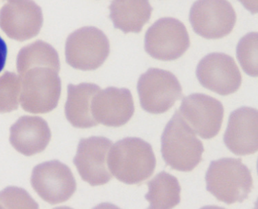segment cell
I'll list each match as a JSON object with an SVG mask.
<instances>
[{"instance_id":"obj_1","label":"cell","mask_w":258,"mask_h":209,"mask_svg":"<svg viewBox=\"0 0 258 209\" xmlns=\"http://www.w3.org/2000/svg\"><path fill=\"white\" fill-rule=\"evenodd\" d=\"M16 64L21 84L22 108L34 114L54 110L61 92L60 61L56 50L45 42H34L20 50Z\"/></svg>"},{"instance_id":"obj_2","label":"cell","mask_w":258,"mask_h":209,"mask_svg":"<svg viewBox=\"0 0 258 209\" xmlns=\"http://www.w3.org/2000/svg\"><path fill=\"white\" fill-rule=\"evenodd\" d=\"M108 166L120 182L138 185L152 176L156 159L149 143L138 137H126L111 147Z\"/></svg>"},{"instance_id":"obj_3","label":"cell","mask_w":258,"mask_h":209,"mask_svg":"<svg viewBox=\"0 0 258 209\" xmlns=\"http://www.w3.org/2000/svg\"><path fill=\"white\" fill-rule=\"evenodd\" d=\"M161 142L163 160L173 170L191 172L203 160V143L178 110L165 126Z\"/></svg>"},{"instance_id":"obj_4","label":"cell","mask_w":258,"mask_h":209,"mask_svg":"<svg viewBox=\"0 0 258 209\" xmlns=\"http://www.w3.org/2000/svg\"><path fill=\"white\" fill-rule=\"evenodd\" d=\"M205 179L208 192L227 204L243 202L253 188L251 171L241 159L213 161Z\"/></svg>"},{"instance_id":"obj_5","label":"cell","mask_w":258,"mask_h":209,"mask_svg":"<svg viewBox=\"0 0 258 209\" xmlns=\"http://www.w3.org/2000/svg\"><path fill=\"white\" fill-rule=\"evenodd\" d=\"M141 107L153 114L168 111L183 97L182 88L170 72L150 68L140 76L137 83Z\"/></svg>"},{"instance_id":"obj_6","label":"cell","mask_w":258,"mask_h":209,"mask_svg":"<svg viewBox=\"0 0 258 209\" xmlns=\"http://www.w3.org/2000/svg\"><path fill=\"white\" fill-rule=\"evenodd\" d=\"M106 35L95 27H84L71 34L66 44L67 63L75 69L92 71L98 69L110 54Z\"/></svg>"},{"instance_id":"obj_7","label":"cell","mask_w":258,"mask_h":209,"mask_svg":"<svg viewBox=\"0 0 258 209\" xmlns=\"http://www.w3.org/2000/svg\"><path fill=\"white\" fill-rule=\"evenodd\" d=\"M190 41L184 25L173 18L155 22L145 37V50L155 59L163 61L179 59L188 49Z\"/></svg>"},{"instance_id":"obj_8","label":"cell","mask_w":258,"mask_h":209,"mask_svg":"<svg viewBox=\"0 0 258 209\" xmlns=\"http://www.w3.org/2000/svg\"><path fill=\"white\" fill-rule=\"evenodd\" d=\"M189 19L200 37L219 39L231 33L237 15L227 0H197L191 6Z\"/></svg>"},{"instance_id":"obj_9","label":"cell","mask_w":258,"mask_h":209,"mask_svg":"<svg viewBox=\"0 0 258 209\" xmlns=\"http://www.w3.org/2000/svg\"><path fill=\"white\" fill-rule=\"evenodd\" d=\"M178 111L195 133L204 140L213 138L219 134L224 107L216 98L204 94H191L183 98Z\"/></svg>"},{"instance_id":"obj_10","label":"cell","mask_w":258,"mask_h":209,"mask_svg":"<svg viewBox=\"0 0 258 209\" xmlns=\"http://www.w3.org/2000/svg\"><path fill=\"white\" fill-rule=\"evenodd\" d=\"M31 184L40 198L51 204L66 202L76 190L72 171L57 160L36 166L32 171Z\"/></svg>"},{"instance_id":"obj_11","label":"cell","mask_w":258,"mask_h":209,"mask_svg":"<svg viewBox=\"0 0 258 209\" xmlns=\"http://www.w3.org/2000/svg\"><path fill=\"white\" fill-rule=\"evenodd\" d=\"M196 74L204 88L221 96L235 93L242 83L241 72L235 60L225 53L206 55L198 64Z\"/></svg>"},{"instance_id":"obj_12","label":"cell","mask_w":258,"mask_h":209,"mask_svg":"<svg viewBox=\"0 0 258 209\" xmlns=\"http://www.w3.org/2000/svg\"><path fill=\"white\" fill-rule=\"evenodd\" d=\"M112 142L104 136L82 138L79 143L74 159L79 174L92 186L110 182L112 175L109 170L108 157Z\"/></svg>"},{"instance_id":"obj_13","label":"cell","mask_w":258,"mask_h":209,"mask_svg":"<svg viewBox=\"0 0 258 209\" xmlns=\"http://www.w3.org/2000/svg\"><path fill=\"white\" fill-rule=\"evenodd\" d=\"M42 23V10L33 0H8L0 11V28L17 41L36 37Z\"/></svg>"},{"instance_id":"obj_14","label":"cell","mask_w":258,"mask_h":209,"mask_svg":"<svg viewBox=\"0 0 258 209\" xmlns=\"http://www.w3.org/2000/svg\"><path fill=\"white\" fill-rule=\"evenodd\" d=\"M134 112L133 96L127 88L100 89L93 99V116L98 124L119 127L126 124Z\"/></svg>"},{"instance_id":"obj_15","label":"cell","mask_w":258,"mask_h":209,"mask_svg":"<svg viewBox=\"0 0 258 209\" xmlns=\"http://www.w3.org/2000/svg\"><path fill=\"white\" fill-rule=\"evenodd\" d=\"M223 141L226 147L237 156H247L257 152V110L243 106L232 112Z\"/></svg>"},{"instance_id":"obj_16","label":"cell","mask_w":258,"mask_h":209,"mask_svg":"<svg viewBox=\"0 0 258 209\" xmlns=\"http://www.w3.org/2000/svg\"><path fill=\"white\" fill-rule=\"evenodd\" d=\"M50 138L51 132L47 122L39 116H22L10 128V144L26 156L45 150Z\"/></svg>"},{"instance_id":"obj_17","label":"cell","mask_w":258,"mask_h":209,"mask_svg":"<svg viewBox=\"0 0 258 209\" xmlns=\"http://www.w3.org/2000/svg\"><path fill=\"white\" fill-rule=\"evenodd\" d=\"M100 90L94 84H70L66 104L67 119L76 128H86L98 125L92 114L93 99Z\"/></svg>"},{"instance_id":"obj_18","label":"cell","mask_w":258,"mask_h":209,"mask_svg":"<svg viewBox=\"0 0 258 209\" xmlns=\"http://www.w3.org/2000/svg\"><path fill=\"white\" fill-rule=\"evenodd\" d=\"M110 18L114 27L124 33H139L152 14L149 0H112Z\"/></svg>"},{"instance_id":"obj_19","label":"cell","mask_w":258,"mask_h":209,"mask_svg":"<svg viewBox=\"0 0 258 209\" xmlns=\"http://www.w3.org/2000/svg\"><path fill=\"white\" fill-rule=\"evenodd\" d=\"M149 192L145 198L149 208H172L180 202L181 186L172 175L161 172L147 183Z\"/></svg>"},{"instance_id":"obj_20","label":"cell","mask_w":258,"mask_h":209,"mask_svg":"<svg viewBox=\"0 0 258 209\" xmlns=\"http://www.w3.org/2000/svg\"><path fill=\"white\" fill-rule=\"evenodd\" d=\"M236 51L243 71L251 77H257V33H248L242 37Z\"/></svg>"},{"instance_id":"obj_21","label":"cell","mask_w":258,"mask_h":209,"mask_svg":"<svg viewBox=\"0 0 258 209\" xmlns=\"http://www.w3.org/2000/svg\"><path fill=\"white\" fill-rule=\"evenodd\" d=\"M21 84L19 76L6 72L0 76V113L17 109L20 102Z\"/></svg>"},{"instance_id":"obj_22","label":"cell","mask_w":258,"mask_h":209,"mask_svg":"<svg viewBox=\"0 0 258 209\" xmlns=\"http://www.w3.org/2000/svg\"><path fill=\"white\" fill-rule=\"evenodd\" d=\"M37 203L23 189L8 187L0 192V208H37Z\"/></svg>"},{"instance_id":"obj_23","label":"cell","mask_w":258,"mask_h":209,"mask_svg":"<svg viewBox=\"0 0 258 209\" xmlns=\"http://www.w3.org/2000/svg\"><path fill=\"white\" fill-rule=\"evenodd\" d=\"M8 49L6 42L0 37V72L5 67Z\"/></svg>"},{"instance_id":"obj_24","label":"cell","mask_w":258,"mask_h":209,"mask_svg":"<svg viewBox=\"0 0 258 209\" xmlns=\"http://www.w3.org/2000/svg\"><path fill=\"white\" fill-rule=\"evenodd\" d=\"M239 2L253 15L257 13V0H239Z\"/></svg>"}]
</instances>
